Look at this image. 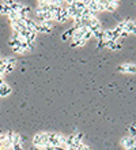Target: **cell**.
I'll list each match as a JSON object with an SVG mask.
<instances>
[{"label":"cell","mask_w":136,"mask_h":150,"mask_svg":"<svg viewBox=\"0 0 136 150\" xmlns=\"http://www.w3.org/2000/svg\"><path fill=\"white\" fill-rule=\"evenodd\" d=\"M38 150H53L52 146H42V147H38Z\"/></svg>","instance_id":"30bf717a"},{"label":"cell","mask_w":136,"mask_h":150,"mask_svg":"<svg viewBox=\"0 0 136 150\" xmlns=\"http://www.w3.org/2000/svg\"><path fill=\"white\" fill-rule=\"evenodd\" d=\"M121 145L125 149H129L136 145V138H132V137H123L121 138Z\"/></svg>","instance_id":"3957f363"},{"label":"cell","mask_w":136,"mask_h":150,"mask_svg":"<svg viewBox=\"0 0 136 150\" xmlns=\"http://www.w3.org/2000/svg\"><path fill=\"white\" fill-rule=\"evenodd\" d=\"M11 86L8 83L4 82L1 86H0V97H7V96L11 94Z\"/></svg>","instance_id":"277c9868"},{"label":"cell","mask_w":136,"mask_h":150,"mask_svg":"<svg viewBox=\"0 0 136 150\" xmlns=\"http://www.w3.org/2000/svg\"><path fill=\"white\" fill-rule=\"evenodd\" d=\"M91 37H93V33L90 32V30H87V32L85 33V36H83V41H86V42H87V41H89Z\"/></svg>","instance_id":"9c48e42d"},{"label":"cell","mask_w":136,"mask_h":150,"mask_svg":"<svg viewBox=\"0 0 136 150\" xmlns=\"http://www.w3.org/2000/svg\"><path fill=\"white\" fill-rule=\"evenodd\" d=\"M129 137H132V138H136V124H132V126H129Z\"/></svg>","instance_id":"ba28073f"},{"label":"cell","mask_w":136,"mask_h":150,"mask_svg":"<svg viewBox=\"0 0 136 150\" xmlns=\"http://www.w3.org/2000/svg\"><path fill=\"white\" fill-rule=\"evenodd\" d=\"M33 145L34 147H42V146H49V141H48V134L47 132H38L34 135L33 138Z\"/></svg>","instance_id":"6da1fadb"},{"label":"cell","mask_w":136,"mask_h":150,"mask_svg":"<svg viewBox=\"0 0 136 150\" xmlns=\"http://www.w3.org/2000/svg\"><path fill=\"white\" fill-rule=\"evenodd\" d=\"M74 32H75V29L72 28V29H70V30H67L64 34H63V37H61V40L63 41H67V40H70V38H72V34H74Z\"/></svg>","instance_id":"8992f818"},{"label":"cell","mask_w":136,"mask_h":150,"mask_svg":"<svg viewBox=\"0 0 136 150\" xmlns=\"http://www.w3.org/2000/svg\"><path fill=\"white\" fill-rule=\"evenodd\" d=\"M118 71L128 72V74H136V64H132V63L121 64V66H118Z\"/></svg>","instance_id":"7a4b0ae2"},{"label":"cell","mask_w":136,"mask_h":150,"mask_svg":"<svg viewBox=\"0 0 136 150\" xmlns=\"http://www.w3.org/2000/svg\"><path fill=\"white\" fill-rule=\"evenodd\" d=\"M105 3V11H109V12H113L118 7V1H110V0H104Z\"/></svg>","instance_id":"5b68a950"},{"label":"cell","mask_w":136,"mask_h":150,"mask_svg":"<svg viewBox=\"0 0 136 150\" xmlns=\"http://www.w3.org/2000/svg\"><path fill=\"white\" fill-rule=\"evenodd\" d=\"M102 36H104V30H97V32H93V37H95L98 41H102Z\"/></svg>","instance_id":"52a82bcc"}]
</instances>
